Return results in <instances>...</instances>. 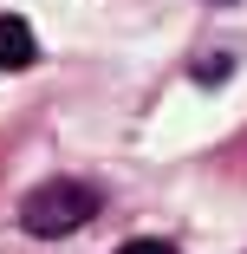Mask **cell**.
<instances>
[{"instance_id": "cell-2", "label": "cell", "mask_w": 247, "mask_h": 254, "mask_svg": "<svg viewBox=\"0 0 247 254\" xmlns=\"http://www.w3.org/2000/svg\"><path fill=\"white\" fill-rule=\"evenodd\" d=\"M33 53H39V46H33V26L20 20V13H7V20H0V65H33Z\"/></svg>"}, {"instance_id": "cell-1", "label": "cell", "mask_w": 247, "mask_h": 254, "mask_svg": "<svg viewBox=\"0 0 247 254\" xmlns=\"http://www.w3.org/2000/svg\"><path fill=\"white\" fill-rule=\"evenodd\" d=\"M91 215H98V189H91V183H72V176L39 183V189L20 202V228H26V235H46V241L85 228Z\"/></svg>"}, {"instance_id": "cell-4", "label": "cell", "mask_w": 247, "mask_h": 254, "mask_svg": "<svg viewBox=\"0 0 247 254\" xmlns=\"http://www.w3.org/2000/svg\"><path fill=\"white\" fill-rule=\"evenodd\" d=\"M117 254H176V248H169V241H124Z\"/></svg>"}, {"instance_id": "cell-3", "label": "cell", "mask_w": 247, "mask_h": 254, "mask_svg": "<svg viewBox=\"0 0 247 254\" xmlns=\"http://www.w3.org/2000/svg\"><path fill=\"white\" fill-rule=\"evenodd\" d=\"M195 78H202V85H221L228 78V53H208L202 65H195Z\"/></svg>"}, {"instance_id": "cell-5", "label": "cell", "mask_w": 247, "mask_h": 254, "mask_svg": "<svg viewBox=\"0 0 247 254\" xmlns=\"http://www.w3.org/2000/svg\"><path fill=\"white\" fill-rule=\"evenodd\" d=\"M0 72H7V65H0Z\"/></svg>"}]
</instances>
